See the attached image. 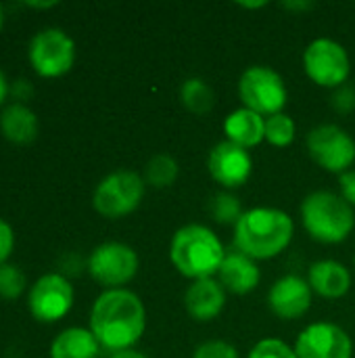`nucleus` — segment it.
<instances>
[{"mask_svg":"<svg viewBox=\"0 0 355 358\" xmlns=\"http://www.w3.org/2000/svg\"><path fill=\"white\" fill-rule=\"evenodd\" d=\"M142 300L130 289H105L90 310V331L111 352L132 348L144 334Z\"/></svg>","mask_w":355,"mask_h":358,"instance_id":"obj_1","label":"nucleus"},{"mask_svg":"<svg viewBox=\"0 0 355 358\" xmlns=\"http://www.w3.org/2000/svg\"><path fill=\"white\" fill-rule=\"evenodd\" d=\"M293 218L276 208H253L234 224V245L253 260H268L285 252L293 239Z\"/></svg>","mask_w":355,"mask_h":358,"instance_id":"obj_2","label":"nucleus"},{"mask_svg":"<svg viewBox=\"0 0 355 358\" xmlns=\"http://www.w3.org/2000/svg\"><path fill=\"white\" fill-rule=\"evenodd\" d=\"M224 245L218 235L203 224H186L176 231L169 243L172 264L188 279H211L224 262Z\"/></svg>","mask_w":355,"mask_h":358,"instance_id":"obj_3","label":"nucleus"},{"mask_svg":"<svg viewBox=\"0 0 355 358\" xmlns=\"http://www.w3.org/2000/svg\"><path fill=\"white\" fill-rule=\"evenodd\" d=\"M301 220L312 239L320 243H341L355 227L354 208L331 191L310 193L301 203Z\"/></svg>","mask_w":355,"mask_h":358,"instance_id":"obj_4","label":"nucleus"},{"mask_svg":"<svg viewBox=\"0 0 355 358\" xmlns=\"http://www.w3.org/2000/svg\"><path fill=\"white\" fill-rule=\"evenodd\" d=\"M144 195V180L132 170H117L105 176L92 195L94 210L105 218H123L132 214Z\"/></svg>","mask_w":355,"mask_h":358,"instance_id":"obj_5","label":"nucleus"},{"mask_svg":"<svg viewBox=\"0 0 355 358\" xmlns=\"http://www.w3.org/2000/svg\"><path fill=\"white\" fill-rule=\"evenodd\" d=\"M239 94L247 109L268 117L282 113V107L289 99L287 84L280 73L266 65H253L245 69L239 82Z\"/></svg>","mask_w":355,"mask_h":358,"instance_id":"obj_6","label":"nucleus"},{"mask_svg":"<svg viewBox=\"0 0 355 358\" xmlns=\"http://www.w3.org/2000/svg\"><path fill=\"white\" fill-rule=\"evenodd\" d=\"M27 57L38 76L61 78L75 63V42L61 27H46L31 38Z\"/></svg>","mask_w":355,"mask_h":358,"instance_id":"obj_7","label":"nucleus"},{"mask_svg":"<svg viewBox=\"0 0 355 358\" xmlns=\"http://www.w3.org/2000/svg\"><path fill=\"white\" fill-rule=\"evenodd\" d=\"M88 273L107 289H121L138 273L136 252L119 241H107L92 250L88 258Z\"/></svg>","mask_w":355,"mask_h":358,"instance_id":"obj_8","label":"nucleus"},{"mask_svg":"<svg viewBox=\"0 0 355 358\" xmlns=\"http://www.w3.org/2000/svg\"><path fill=\"white\" fill-rule=\"evenodd\" d=\"M303 67L310 80L324 88L343 86L352 71L347 50L337 40L331 38H318L305 48Z\"/></svg>","mask_w":355,"mask_h":358,"instance_id":"obj_9","label":"nucleus"},{"mask_svg":"<svg viewBox=\"0 0 355 358\" xmlns=\"http://www.w3.org/2000/svg\"><path fill=\"white\" fill-rule=\"evenodd\" d=\"M308 151L320 168L343 174L354 164L355 141L341 126L322 124L308 134Z\"/></svg>","mask_w":355,"mask_h":358,"instance_id":"obj_10","label":"nucleus"},{"mask_svg":"<svg viewBox=\"0 0 355 358\" xmlns=\"http://www.w3.org/2000/svg\"><path fill=\"white\" fill-rule=\"evenodd\" d=\"M27 306L36 321L54 323L73 306V287L61 273L42 275L27 294Z\"/></svg>","mask_w":355,"mask_h":358,"instance_id":"obj_11","label":"nucleus"},{"mask_svg":"<svg viewBox=\"0 0 355 358\" xmlns=\"http://www.w3.org/2000/svg\"><path fill=\"white\" fill-rule=\"evenodd\" d=\"M297 358H352V338L335 323H314L305 327L295 344Z\"/></svg>","mask_w":355,"mask_h":358,"instance_id":"obj_12","label":"nucleus"},{"mask_svg":"<svg viewBox=\"0 0 355 358\" xmlns=\"http://www.w3.org/2000/svg\"><path fill=\"white\" fill-rule=\"evenodd\" d=\"M207 168L218 185L226 189H239L249 180L253 172V159L245 147H239L230 141H222L211 149Z\"/></svg>","mask_w":355,"mask_h":358,"instance_id":"obj_13","label":"nucleus"},{"mask_svg":"<svg viewBox=\"0 0 355 358\" xmlns=\"http://www.w3.org/2000/svg\"><path fill=\"white\" fill-rule=\"evenodd\" d=\"M268 306L278 319L295 321L310 310L312 287L297 275L280 277L268 294Z\"/></svg>","mask_w":355,"mask_h":358,"instance_id":"obj_14","label":"nucleus"},{"mask_svg":"<svg viewBox=\"0 0 355 358\" xmlns=\"http://www.w3.org/2000/svg\"><path fill=\"white\" fill-rule=\"evenodd\" d=\"M218 275H220L222 287L230 294H236V296H245V294L253 292L262 279V273H259L255 260L245 256L239 250L226 252Z\"/></svg>","mask_w":355,"mask_h":358,"instance_id":"obj_15","label":"nucleus"},{"mask_svg":"<svg viewBox=\"0 0 355 358\" xmlns=\"http://www.w3.org/2000/svg\"><path fill=\"white\" fill-rule=\"evenodd\" d=\"M226 304V289L216 279H199L184 294V308L195 321H213Z\"/></svg>","mask_w":355,"mask_h":358,"instance_id":"obj_16","label":"nucleus"},{"mask_svg":"<svg viewBox=\"0 0 355 358\" xmlns=\"http://www.w3.org/2000/svg\"><path fill=\"white\" fill-rule=\"evenodd\" d=\"M308 283H310L312 292H316L318 296L328 298V300H337L349 292L352 275L337 260H320V262H314L310 266Z\"/></svg>","mask_w":355,"mask_h":358,"instance_id":"obj_17","label":"nucleus"},{"mask_svg":"<svg viewBox=\"0 0 355 358\" xmlns=\"http://www.w3.org/2000/svg\"><path fill=\"white\" fill-rule=\"evenodd\" d=\"M224 132L230 143L249 149V147L259 145L266 138V120H264V115H259L247 107H241L226 117Z\"/></svg>","mask_w":355,"mask_h":358,"instance_id":"obj_18","label":"nucleus"},{"mask_svg":"<svg viewBox=\"0 0 355 358\" xmlns=\"http://www.w3.org/2000/svg\"><path fill=\"white\" fill-rule=\"evenodd\" d=\"M0 130L6 141L27 145L38 136V117L23 103H10L0 113Z\"/></svg>","mask_w":355,"mask_h":358,"instance_id":"obj_19","label":"nucleus"},{"mask_svg":"<svg viewBox=\"0 0 355 358\" xmlns=\"http://www.w3.org/2000/svg\"><path fill=\"white\" fill-rule=\"evenodd\" d=\"M98 340L90 329L69 327L63 329L50 344V358H96Z\"/></svg>","mask_w":355,"mask_h":358,"instance_id":"obj_20","label":"nucleus"},{"mask_svg":"<svg viewBox=\"0 0 355 358\" xmlns=\"http://www.w3.org/2000/svg\"><path fill=\"white\" fill-rule=\"evenodd\" d=\"M180 101L190 113L203 115L213 107V90L205 80L188 78L180 88Z\"/></svg>","mask_w":355,"mask_h":358,"instance_id":"obj_21","label":"nucleus"},{"mask_svg":"<svg viewBox=\"0 0 355 358\" xmlns=\"http://www.w3.org/2000/svg\"><path fill=\"white\" fill-rule=\"evenodd\" d=\"M176 178H178V162L172 155L159 153L149 159V164L144 168L146 185H151L155 189H167L176 182Z\"/></svg>","mask_w":355,"mask_h":358,"instance_id":"obj_22","label":"nucleus"},{"mask_svg":"<svg viewBox=\"0 0 355 358\" xmlns=\"http://www.w3.org/2000/svg\"><path fill=\"white\" fill-rule=\"evenodd\" d=\"M295 138V122L287 113H276L266 120V141L274 147H287Z\"/></svg>","mask_w":355,"mask_h":358,"instance_id":"obj_23","label":"nucleus"},{"mask_svg":"<svg viewBox=\"0 0 355 358\" xmlns=\"http://www.w3.org/2000/svg\"><path fill=\"white\" fill-rule=\"evenodd\" d=\"M243 214L241 199L232 193H218L211 199V216L220 224H236Z\"/></svg>","mask_w":355,"mask_h":358,"instance_id":"obj_24","label":"nucleus"},{"mask_svg":"<svg viewBox=\"0 0 355 358\" xmlns=\"http://www.w3.org/2000/svg\"><path fill=\"white\" fill-rule=\"evenodd\" d=\"M25 292V275L15 264L0 266V298L17 300Z\"/></svg>","mask_w":355,"mask_h":358,"instance_id":"obj_25","label":"nucleus"},{"mask_svg":"<svg viewBox=\"0 0 355 358\" xmlns=\"http://www.w3.org/2000/svg\"><path fill=\"white\" fill-rule=\"evenodd\" d=\"M249 358H297V355H295V350H293L289 344H285L282 340L270 338V340L257 342V344L251 348Z\"/></svg>","mask_w":355,"mask_h":358,"instance_id":"obj_26","label":"nucleus"},{"mask_svg":"<svg viewBox=\"0 0 355 358\" xmlns=\"http://www.w3.org/2000/svg\"><path fill=\"white\" fill-rule=\"evenodd\" d=\"M192 358H239V352L232 344L228 342H222V340H211V342H205L201 344L197 350H195V357Z\"/></svg>","mask_w":355,"mask_h":358,"instance_id":"obj_27","label":"nucleus"},{"mask_svg":"<svg viewBox=\"0 0 355 358\" xmlns=\"http://www.w3.org/2000/svg\"><path fill=\"white\" fill-rule=\"evenodd\" d=\"M333 107L341 113H349L355 109V86L343 84L333 94Z\"/></svg>","mask_w":355,"mask_h":358,"instance_id":"obj_28","label":"nucleus"},{"mask_svg":"<svg viewBox=\"0 0 355 358\" xmlns=\"http://www.w3.org/2000/svg\"><path fill=\"white\" fill-rule=\"evenodd\" d=\"M13 248H15V233L10 224L4 218H0V266L6 264L8 256L13 254Z\"/></svg>","mask_w":355,"mask_h":358,"instance_id":"obj_29","label":"nucleus"},{"mask_svg":"<svg viewBox=\"0 0 355 358\" xmlns=\"http://www.w3.org/2000/svg\"><path fill=\"white\" fill-rule=\"evenodd\" d=\"M339 185H341V197H343L352 208H355V170L343 172Z\"/></svg>","mask_w":355,"mask_h":358,"instance_id":"obj_30","label":"nucleus"},{"mask_svg":"<svg viewBox=\"0 0 355 358\" xmlns=\"http://www.w3.org/2000/svg\"><path fill=\"white\" fill-rule=\"evenodd\" d=\"M109 358H146L142 352H138V350H132V348H128V350H117V352H113Z\"/></svg>","mask_w":355,"mask_h":358,"instance_id":"obj_31","label":"nucleus"},{"mask_svg":"<svg viewBox=\"0 0 355 358\" xmlns=\"http://www.w3.org/2000/svg\"><path fill=\"white\" fill-rule=\"evenodd\" d=\"M8 90H10V86H8V82H6V76H4V73H2V69H0V105L6 101Z\"/></svg>","mask_w":355,"mask_h":358,"instance_id":"obj_32","label":"nucleus"},{"mask_svg":"<svg viewBox=\"0 0 355 358\" xmlns=\"http://www.w3.org/2000/svg\"><path fill=\"white\" fill-rule=\"evenodd\" d=\"M285 8H295V10H305V8H312L314 4L312 2H282Z\"/></svg>","mask_w":355,"mask_h":358,"instance_id":"obj_33","label":"nucleus"},{"mask_svg":"<svg viewBox=\"0 0 355 358\" xmlns=\"http://www.w3.org/2000/svg\"><path fill=\"white\" fill-rule=\"evenodd\" d=\"M27 6H31V8H50V6H56V2H27Z\"/></svg>","mask_w":355,"mask_h":358,"instance_id":"obj_34","label":"nucleus"},{"mask_svg":"<svg viewBox=\"0 0 355 358\" xmlns=\"http://www.w3.org/2000/svg\"><path fill=\"white\" fill-rule=\"evenodd\" d=\"M266 2H241V6H247V8H257V6H264Z\"/></svg>","mask_w":355,"mask_h":358,"instance_id":"obj_35","label":"nucleus"},{"mask_svg":"<svg viewBox=\"0 0 355 358\" xmlns=\"http://www.w3.org/2000/svg\"><path fill=\"white\" fill-rule=\"evenodd\" d=\"M2 25H4V8L0 4V29H2Z\"/></svg>","mask_w":355,"mask_h":358,"instance_id":"obj_36","label":"nucleus"}]
</instances>
